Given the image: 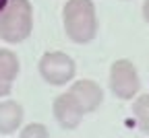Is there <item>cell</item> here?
I'll return each instance as SVG.
<instances>
[{
    "label": "cell",
    "mask_w": 149,
    "mask_h": 138,
    "mask_svg": "<svg viewBox=\"0 0 149 138\" xmlns=\"http://www.w3.org/2000/svg\"><path fill=\"white\" fill-rule=\"evenodd\" d=\"M37 68H40L42 78L52 87H62L70 83L74 78V72H77L74 60L64 52H46L40 58Z\"/></svg>",
    "instance_id": "3957f363"
},
{
    "label": "cell",
    "mask_w": 149,
    "mask_h": 138,
    "mask_svg": "<svg viewBox=\"0 0 149 138\" xmlns=\"http://www.w3.org/2000/svg\"><path fill=\"white\" fill-rule=\"evenodd\" d=\"M10 91H13V81H6L0 76V97H6Z\"/></svg>",
    "instance_id": "8fae6325"
},
{
    "label": "cell",
    "mask_w": 149,
    "mask_h": 138,
    "mask_svg": "<svg viewBox=\"0 0 149 138\" xmlns=\"http://www.w3.org/2000/svg\"><path fill=\"white\" fill-rule=\"evenodd\" d=\"M64 33L74 43H89L97 35V14L93 0H66L62 8Z\"/></svg>",
    "instance_id": "6da1fadb"
},
{
    "label": "cell",
    "mask_w": 149,
    "mask_h": 138,
    "mask_svg": "<svg viewBox=\"0 0 149 138\" xmlns=\"http://www.w3.org/2000/svg\"><path fill=\"white\" fill-rule=\"evenodd\" d=\"M19 74V58L10 50H0V76L6 81H15Z\"/></svg>",
    "instance_id": "ba28073f"
},
{
    "label": "cell",
    "mask_w": 149,
    "mask_h": 138,
    "mask_svg": "<svg viewBox=\"0 0 149 138\" xmlns=\"http://www.w3.org/2000/svg\"><path fill=\"white\" fill-rule=\"evenodd\" d=\"M133 115L137 117V126L143 134H149V95H141L133 101Z\"/></svg>",
    "instance_id": "9c48e42d"
},
{
    "label": "cell",
    "mask_w": 149,
    "mask_h": 138,
    "mask_svg": "<svg viewBox=\"0 0 149 138\" xmlns=\"http://www.w3.org/2000/svg\"><path fill=\"white\" fill-rule=\"evenodd\" d=\"M33 31V6L29 0H8L0 12V39L6 43H21Z\"/></svg>",
    "instance_id": "7a4b0ae2"
},
{
    "label": "cell",
    "mask_w": 149,
    "mask_h": 138,
    "mask_svg": "<svg viewBox=\"0 0 149 138\" xmlns=\"http://www.w3.org/2000/svg\"><path fill=\"white\" fill-rule=\"evenodd\" d=\"M143 19L149 23V0H145V2H143Z\"/></svg>",
    "instance_id": "7c38bea8"
},
{
    "label": "cell",
    "mask_w": 149,
    "mask_h": 138,
    "mask_svg": "<svg viewBox=\"0 0 149 138\" xmlns=\"http://www.w3.org/2000/svg\"><path fill=\"white\" fill-rule=\"evenodd\" d=\"M19 138H50V130L44 126V124H29L21 130Z\"/></svg>",
    "instance_id": "30bf717a"
},
{
    "label": "cell",
    "mask_w": 149,
    "mask_h": 138,
    "mask_svg": "<svg viewBox=\"0 0 149 138\" xmlns=\"http://www.w3.org/2000/svg\"><path fill=\"white\" fill-rule=\"evenodd\" d=\"M23 124V107L17 101H0V134L10 136Z\"/></svg>",
    "instance_id": "52a82bcc"
},
{
    "label": "cell",
    "mask_w": 149,
    "mask_h": 138,
    "mask_svg": "<svg viewBox=\"0 0 149 138\" xmlns=\"http://www.w3.org/2000/svg\"><path fill=\"white\" fill-rule=\"evenodd\" d=\"M141 81H139V74L137 68L130 60H116L110 68V91L114 93L118 99H133V97L139 93Z\"/></svg>",
    "instance_id": "277c9868"
},
{
    "label": "cell",
    "mask_w": 149,
    "mask_h": 138,
    "mask_svg": "<svg viewBox=\"0 0 149 138\" xmlns=\"http://www.w3.org/2000/svg\"><path fill=\"white\" fill-rule=\"evenodd\" d=\"M52 111H54L56 122H58L64 130H74V128L81 124L83 115H85V111H83V107L79 105V101L74 99L68 91L62 93V95H58V97L54 99Z\"/></svg>",
    "instance_id": "5b68a950"
},
{
    "label": "cell",
    "mask_w": 149,
    "mask_h": 138,
    "mask_svg": "<svg viewBox=\"0 0 149 138\" xmlns=\"http://www.w3.org/2000/svg\"><path fill=\"white\" fill-rule=\"evenodd\" d=\"M68 93L79 101V105L83 107L85 113L95 111V109L102 105V101H104V91H102V87H100L95 81H89V78H81V81L72 83L70 89H68Z\"/></svg>",
    "instance_id": "8992f818"
},
{
    "label": "cell",
    "mask_w": 149,
    "mask_h": 138,
    "mask_svg": "<svg viewBox=\"0 0 149 138\" xmlns=\"http://www.w3.org/2000/svg\"><path fill=\"white\" fill-rule=\"evenodd\" d=\"M6 4H8V0H0V12L4 10V6H6Z\"/></svg>",
    "instance_id": "4fadbf2b"
}]
</instances>
